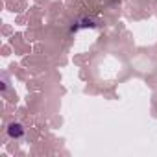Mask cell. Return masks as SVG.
<instances>
[{
	"label": "cell",
	"mask_w": 157,
	"mask_h": 157,
	"mask_svg": "<svg viewBox=\"0 0 157 157\" xmlns=\"http://www.w3.org/2000/svg\"><path fill=\"white\" fill-rule=\"evenodd\" d=\"M22 133H24V128L21 126V124H10V128H8V135L10 137H13V139H19V137H22Z\"/></svg>",
	"instance_id": "cell-1"
}]
</instances>
